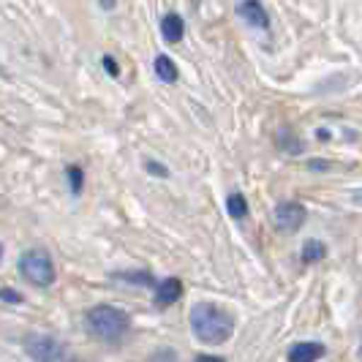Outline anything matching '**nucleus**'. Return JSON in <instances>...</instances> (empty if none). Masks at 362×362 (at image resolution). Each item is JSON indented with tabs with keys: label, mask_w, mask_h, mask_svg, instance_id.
Here are the masks:
<instances>
[{
	"label": "nucleus",
	"mask_w": 362,
	"mask_h": 362,
	"mask_svg": "<svg viewBox=\"0 0 362 362\" xmlns=\"http://www.w3.org/2000/svg\"><path fill=\"white\" fill-rule=\"evenodd\" d=\"M145 169L147 175H156V177H169V169L158 161H145Z\"/></svg>",
	"instance_id": "obj_18"
},
{
	"label": "nucleus",
	"mask_w": 362,
	"mask_h": 362,
	"mask_svg": "<svg viewBox=\"0 0 362 362\" xmlns=\"http://www.w3.org/2000/svg\"><path fill=\"white\" fill-rule=\"evenodd\" d=\"M188 319H191V332L199 344L221 346L235 335L232 313L216 303H197L188 313Z\"/></svg>",
	"instance_id": "obj_1"
},
{
	"label": "nucleus",
	"mask_w": 362,
	"mask_h": 362,
	"mask_svg": "<svg viewBox=\"0 0 362 362\" xmlns=\"http://www.w3.org/2000/svg\"><path fill=\"white\" fill-rule=\"evenodd\" d=\"M150 362H177V354L172 349H158L150 354Z\"/></svg>",
	"instance_id": "obj_17"
},
{
	"label": "nucleus",
	"mask_w": 362,
	"mask_h": 362,
	"mask_svg": "<svg viewBox=\"0 0 362 362\" xmlns=\"http://www.w3.org/2000/svg\"><path fill=\"white\" fill-rule=\"evenodd\" d=\"M275 145L281 147L284 153H289V156H300L303 153V142H300V136L291 128H281L275 134Z\"/></svg>",
	"instance_id": "obj_11"
},
{
	"label": "nucleus",
	"mask_w": 362,
	"mask_h": 362,
	"mask_svg": "<svg viewBox=\"0 0 362 362\" xmlns=\"http://www.w3.org/2000/svg\"><path fill=\"white\" fill-rule=\"evenodd\" d=\"M98 6H101L104 11H112V8L117 6V0H98Z\"/></svg>",
	"instance_id": "obj_22"
},
{
	"label": "nucleus",
	"mask_w": 362,
	"mask_h": 362,
	"mask_svg": "<svg viewBox=\"0 0 362 362\" xmlns=\"http://www.w3.org/2000/svg\"><path fill=\"white\" fill-rule=\"evenodd\" d=\"M325 357V346L316 341H300L289 349V362H319Z\"/></svg>",
	"instance_id": "obj_8"
},
{
	"label": "nucleus",
	"mask_w": 362,
	"mask_h": 362,
	"mask_svg": "<svg viewBox=\"0 0 362 362\" xmlns=\"http://www.w3.org/2000/svg\"><path fill=\"white\" fill-rule=\"evenodd\" d=\"M161 36H163V41H166V44H180L182 36H185V22H182L180 14H175V11L163 14Z\"/></svg>",
	"instance_id": "obj_9"
},
{
	"label": "nucleus",
	"mask_w": 362,
	"mask_h": 362,
	"mask_svg": "<svg viewBox=\"0 0 362 362\" xmlns=\"http://www.w3.org/2000/svg\"><path fill=\"white\" fill-rule=\"evenodd\" d=\"M325 256H327L325 243H319V240H305V245H303V262H305V264L322 262Z\"/></svg>",
	"instance_id": "obj_13"
},
{
	"label": "nucleus",
	"mask_w": 362,
	"mask_h": 362,
	"mask_svg": "<svg viewBox=\"0 0 362 362\" xmlns=\"http://www.w3.org/2000/svg\"><path fill=\"white\" fill-rule=\"evenodd\" d=\"M101 66H104V71H107L112 79H117V76H120V66L115 63V57H109V54H107V57L101 60Z\"/></svg>",
	"instance_id": "obj_19"
},
{
	"label": "nucleus",
	"mask_w": 362,
	"mask_h": 362,
	"mask_svg": "<svg viewBox=\"0 0 362 362\" xmlns=\"http://www.w3.org/2000/svg\"><path fill=\"white\" fill-rule=\"evenodd\" d=\"M25 351L33 362H63V357H66V346L60 344L54 335H44V332L28 335Z\"/></svg>",
	"instance_id": "obj_4"
},
{
	"label": "nucleus",
	"mask_w": 362,
	"mask_h": 362,
	"mask_svg": "<svg viewBox=\"0 0 362 362\" xmlns=\"http://www.w3.org/2000/svg\"><path fill=\"white\" fill-rule=\"evenodd\" d=\"M194 362H226L223 357H216V354H199Z\"/></svg>",
	"instance_id": "obj_20"
},
{
	"label": "nucleus",
	"mask_w": 362,
	"mask_h": 362,
	"mask_svg": "<svg viewBox=\"0 0 362 362\" xmlns=\"http://www.w3.org/2000/svg\"><path fill=\"white\" fill-rule=\"evenodd\" d=\"M19 275L30 284V286H38V289H49L54 284V262L52 256L47 254L44 248H30L19 256L17 262Z\"/></svg>",
	"instance_id": "obj_3"
},
{
	"label": "nucleus",
	"mask_w": 362,
	"mask_h": 362,
	"mask_svg": "<svg viewBox=\"0 0 362 362\" xmlns=\"http://www.w3.org/2000/svg\"><path fill=\"white\" fill-rule=\"evenodd\" d=\"M237 14L245 19L251 28H256V30H270V14L262 6V0H243L237 6Z\"/></svg>",
	"instance_id": "obj_6"
},
{
	"label": "nucleus",
	"mask_w": 362,
	"mask_h": 362,
	"mask_svg": "<svg viewBox=\"0 0 362 362\" xmlns=\"http://www.w3.org/2000/svg\"><path fill=\"white\" fill-rule=\"evenodd\" d=\"M66 177H69V188H71L74 197H79L82 194V188H85V172H82V166H66Z\"/></svg>",
	"instance_id": "obj_14"
},
{
	"label": "nucleus",
	"mask_w": 362,
	"mask_h": 362,
	"mask_svg": "<svg viewBox=\"0 0 362 362\" xmlns=\"http://www.w3.org/2000/svg\"><path fill=\"white\" fill-rule=\"evenodd\" d=\"M226 213L235 218V221H243V218L248 216V202H245V197L243 194H229L226 197Z\"/></svg>",
	"instance_id": "obj_12"
},
{
	"label": "nucleus",
	"mask_w": 362,
	"mask_h": 362,
	"mask_svg": "<svg viewBox=\"0 0 362 362\" xmlns=\"http://www.w3.org/2000/svg\"><path fill=\"white\" fill-rule=\"evenodd\" d=\"M308 218V210L300 204V202H281L275 210H272V221L275 226L284 232V235H294L297 229H303Z\"/></svg>",
	"instance_id": "obj_5"
},
{
	"label": "nucleus",
	"mask_w": 362,
	"mask_h": 362,
	"mask_svg": "<svg viewBox=\"0 0 362 362\" xmlns=\"http://www.w3.org/2000/svg\"><path fill=\"white\" fill-rule=\"evenodd\" d=\"M308 166H310V169H327V163H325V161H310Z\"/></svg>",
	"instance_id": "obj_23"
},
{
	"label": "nucleus",
	"mask_w": 362,
	"mask_h": 362,
	"mask_svg": "<svg viewBox=\"0 0 362 362\" xmlns=\"http://www.w3.org/2000/svg\"><path fill=\"white\" fill-rule=\"evenodd\" d=\"M182 297V281L180 278H163L156 289V308H169Z\"/></svg>",
	"instance_id": "obj_7"
},
{
	"label": "nucleus",
	"mask_w": 362,
	"mask_h": 362,
	"mask_svg": "<svg viewBox=\"0 0 362 362\" xmlns=\"http://www.w3.org/2000/svg\"><path fill=\"white\" fill-rule=\"evenodd\" d=\"M329 136H332L329 128H316V139H319V142H329Z\"/></svg>",
	"instance_id": "obj_21"
},
{
	"label": "nucleus",
	"mask_w": 362,
	"mask_h": 362,
	"mask_svg": "<svg viewBox=\"0 0 362 362\" xmlns=\"http://www.w3.org/2000/svg\"><path fill=\"white\" fill-rule=\"evenodd\" d=\"M115 278H120V281H128V284H139V286H153V275L147 270H134V272H117Z\"/></svg>",
	"instance_id": "obj_15"
},
{
	"label": "nucleus",
	"mask_w": 362,
	"mask_h": 362,
	"mask_svg": "<svg viewBox=\"0 0 362 362\" xmlns=\"http://www.w3.org/2000/svg\"><path fill=\"white\" fill-rule=\"evenodd\" d=\"M85 325L90 329V335H95L104 344H117L123 341L131 329V316L117 305H93L85 313Z\"/></svg>",
	"instance_id": "obj_2"
},
{
	"label": "nucleus",
	"mask_w": 362,
	"mask_h": 362,
	"mask_svg": "<svg viewBox=\"0 0 362 362\" xmlns=\"http://www.w3.org/2000/svg\"><path fill=\"white\" fill-rule=\"evenodd\" d=\"M22 294H19L17 289H8V286H3L0 289V303H8V305H22Z\"/></svg>",
	"instance_id": "obj_16"
},
{
	"label": "nucleus",
	"mask_w": 362,
	"mask_h": 362,
	"mask_svg": "<svg viewBox=\"0 0 362 362\" xmlns=\"http://www.w3.org/2000/svg\"><path fill=\"white\" fill-rule=\"evenodd\" d=\"M153 69H156V76L161 79V82H177V66H175V60L169 57V54H158L156 60H153Z\"/></svg>",
	"instance_id": "obj_10"
},
{
	"label": "nucleus",
	"mask_w": 362,
	"mask_h": 362,
	"mask_svg": "<svg viewBox=\"0 0 362 362\" xmlns=\"http://www.w3.org/2000/svg\"><path fill=\"white\" fill-rule=\"evenodd\" d=\"M0 262H3V245H0Z\"/></svg>",
	"instance_id": "obj_24"
}]
</instances>
